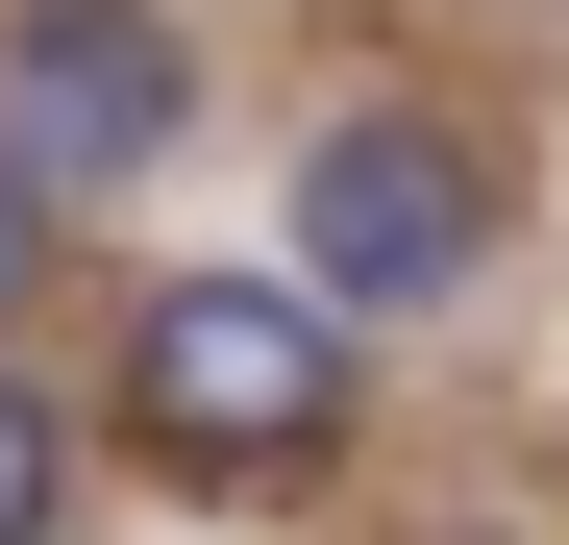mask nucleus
Masks as SVG:
<instances>
[{
  "mask_svg": "<svg viewBox=\"0 0 569 545\" xmlns=\"http://www.w3.org/2000/svg\"><path fill=\"white\" fill-rule=\"evenodd\" d=\"M50 199H74V174H50L26 125H0V298H26V272H50Z\"/></svg>",
  "mask_w": 569,
  "mask_h": 545,
  "instance_id": "5",
  "label": "nucleus"
},
{
  "mask_svg": "<svg viewBox=\"0 0 569 545\" xmlns=\"http://www.w3.org/2000/svg\"><path fill=\"white\" fill-rule=\"evenodd\" d=\"M298 272L347 323H446L470 272H496V149H470L446 100H347L298 149Z\"/></svg>",
  "mask_w": 569,
  "mask_h": 545,
  "instance_id": "2",
  "label": "nucleus"
},
{
  "mask_svg": "<svg viewBox=\"0 0 569 545\" xmlns=\"http://www.w3.org/2000/svg\"><path fill=\"white\" fill-rule=\"evenodd\" d=\"M347 298L322 272H173V298L124 323V446L149 472H199V496H272V472H322L347 446Z\"/></svg>",
  "mask_w": 569,
  "mask_h": 545,
  "instance_id": "1",
  "label": "nucleus"
},
{
  "mask_svg": "<svg viewBox=\"0 0 569 545\" xmlns=\"http://www.w3.org/2000/svg\"><path fill=\"white\" fill-rule=\"evenodd\" d=\"M50 521H74V422L0 373V545H50Z\"/></svg>",
  "mask_w": 569,
  "mask_h": 545,
  "instance_id": "4",
  "label": "nucleus"
},
{
  "mask_svg": "<svg viewBox=\"0 0 569 545\" xmlns=\"http://www.w3.org/2000/svg\"><path fill=\"white\" fill-rule=\"evenodd\" d=\"M0 125H26L74 199H124V174L199 149V50H173L149 0H26V26H0Z\"/></svg>",
  "mask_w": 569,
  "mask_h": 545,
  "instance_id": "3",
  "label": "nucleus"
}]
</instances>
